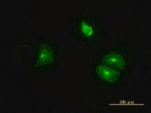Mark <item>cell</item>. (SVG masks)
I'll list each match as a JSON object with an SVG mask.
<instances>
[{
    "instance_id": "cell-3",
    "label": "cell",
    "mask_w": 151,
    "mask_h": 113,
    "mask_svg": "<svg viewBox=\"0 0 151 113\" xmlns=\"http://www.w3.org/2000/svg\"><path fill=\"white\" fill-rule=\"evenodd\" d=\"M102 63L114 67L118 70H122L126 68V61L121 54L116 52H110L105 55L101 60Z\"/></svg>"
},
{
    "instance_id": "cell-2",
    "label": "cell",
    "mask_w": 151,
    "mask_h": 113,
    "mask_svg": "<svg viewBox=\"0 0 151 113\" xmlns=\"http://www.w3.org/2000/svg\"><path fill=\"white\" fill-rule=\"evenodd\" d=\"M96 72L99 78L110 83L116 82L120 75V70H117L104 64L97 66Z\"/></svg>"
},
{
    "instance_id": "cell-1",
    "label": "cell",
    "mask_w": 151,
    "mask_h": 113,
    "mask_svg": "<svg viewBox=\"0 0 151 113\" xmlns=\"http://www.w3.org/2000/svg\"><path fill=\"white\" fill-rule=\"evenodd\" d=\"M54 52L49 44L42 43L39 45L36 61V66L40 67L50 64L54 62Z\"/></svg>"
},
{
    "instance_id": "cell-4",
    "label": "cell",
    "mask_w": 151,
    "mask_h": 113,
    "mask_svg": "<svg viewBox=\"0 0 151 113\" xmlns=\"http://www.w3.org/2000/svg\"><path fill=\"white\" fill-rule=\"evenodd\" d=\"M80 32L83 36L86 38L91 37L94 33L95 29L91 23L83 20L79 23Z\"/></svg>"
}]
</instances>
